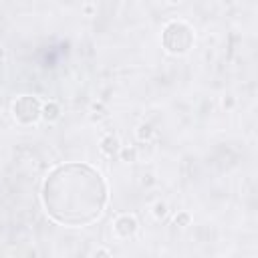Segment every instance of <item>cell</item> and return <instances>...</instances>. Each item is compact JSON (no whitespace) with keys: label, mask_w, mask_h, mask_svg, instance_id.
Masks as SVG:
<instances>
[{"label":"cell","mask_w":258,"mask_h":258,"mask_svg":"<svg viewBox=\"0 0 258 258\" xmlns=\"http://www.w3.org/2000/svg\"><path fill=\"white\" fill-rule=\"evenodd\" d=\"M173 224H175V226H179V228H185V226H189V224H191V216H189L187 212H179V214L175 216Z\"/></svg>","instance_id":"obj_7"},{"label":"cell","mask_w":258,"mask_h":258,"mask_svg":"<svg viewBox=\"0 0 258 258\" xmlns=\"http://www.w3.org/2000/svg\"><path fill=\"white\" fill-rule=\"evenodd\" d=\"M137 230H139V222H137V218H135L133 214H121V216H117L115 222H113V232H115V236L121 238V240L133 238V236L137 234Z\"/></svg>","instance_id":"obj_4"},{"label":"cell","mask_w":258,"mask_h":258,"mask_svg":"<svg viewBox=\"0 0 258 258\" xmlns=\"http://www.w3.org/2000/svg\"><path fill=\"white\" fill-rule=\"evenodd\" d=\"M40 111H42V103L34 95H20L12 103V117L22 127H30V125L38 123Z\"/></svg>","instance_id":"obj_3"},{"label":"cell","mask_w":258,"mask_h":258,"mask_svg":"<svg viewBox=\"0 0 258 258\" xmlns=\"http://www.w3.org/2000/svg\"><path fill=\"white\" fill-rule=\"evenodd\" d=\"M196 42V34H194V28L183 22V20H171L163 26V32H161V46L165 48L167 54H173V56H181L185 52L191 50Z\"/></svg>","instance_id":"obj_2"},{"label":"cell","mask_w":258,"mask_h":258,"mask_svg":"<svg viewBox=\"0 0 258 258\" xmlns=\"http://www.w3.org/2000/svg\"><path fill=\"white\" fill-rule=\"evenodd\" d=\"M95 256H111V252L109 250H97Z\"/></svg>","instance_id":"obj_11"},{"label":"cell","mask_w":258,"mask_h":258,"mask_svg":"<svg viewBox=\"0 0 258 258\" xmlns=\"http://www.w3.org/2000/svg\"><path fill=\"white\" fill-rule=\"evenodd\" d=\"M40 202L52 222L83 228L103 216L109 204V185L89 163H60L42 179Z\"/></svg>","instance_id":"obj_1"},{"label":"cell","mask_w":258,"mask_h":258,"mask_svg":"<svg viewBox=\"0 0 258 258\" xmlns=\"http://www.w3.org/2000/svg\"><path fill=\"white\" fill-rule=\"evenodd\" d=\"M119 151L123 153V159H125V161H127V159L133 161V159H135V151H133V149H131V151H129V149H119Z\"/></svg>","instance_id":"obj_10"},{"label":"cell","mask_w":258,"mask_h":258,"mask_svg":"<svg viewBox=\"0 0 258 258\" xmlns=\"http://www.w3.org/2000/svg\"><path fill=\"white\" fill-rule=\"evenodd\" d=\"M99 149H101V153H103V155H107V157L117 155V153H119V149H121L119 137H117V135H113V133L105 135V137L101 139V143H99Z\"/></svg>","instance_id":"obj_5"},{"label":"cell","mask_w":258,"mask_h":258,"mask_svg":"<svg viewBox=\"0 0 258 258\" xmlns=\"http://www.w3.org/2000/svg\"><path fill=\"white\" fill-rule=\"evenodd\" d=\"M165 214H167L165 202H155V204H153V216H155L157 220H161V218H165Z\"/></svg>","instance_id":"obj_9"},{"label":"cell","mask_w":258,"mask_h":258,"mask_svg":"<svg viewBox=\"0 0 258 258\" xmlns=\"http://www.w3.org/2000/svg\"><path fill=\"white\" fill-rule=\"evenodd\" d=\"M151 135H153V129L149 125H139L137 127V139L147 141V139H151Z\"/></svg>","instance_id":"obj_8"},{"label":"cell","mask_w":258,"mask_h":258,"mask_svg":"<svg viewBox=\"0 0 258 258\" xmlns=\"http://www.w3.org/2000/svg\"><path fill=\"white\" fill-rule=\"evenodd\" d=\"M169 2H179V0H169Z\"/></svg>","instance_id":"obj_12"},{"label":"cell","mask_w":258,"mask_h":258,"mask_svg":"<svg viewBox=\"0 0 258 258\" xmlns=\"http://www.w3.org/2000/svg\"><path fill=\"white\" fill-rule=\"evenodd\" d=\"M60 105L56 101H48V103H42V111H40V119L46 121V123H54L60 119Z\"/></svg>","instance_id":"obj_6"}]
</instances>
